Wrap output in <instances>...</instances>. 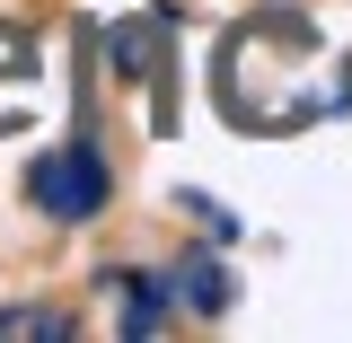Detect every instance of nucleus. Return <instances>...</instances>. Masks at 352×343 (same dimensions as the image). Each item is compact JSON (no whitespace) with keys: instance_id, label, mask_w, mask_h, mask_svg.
I'll use <instances>...</instances> for the list:
<instances>
[{"instance_id":"1","label":"nucleus","mask_w":352,"mask_h":343,"mask_svg":"<svg viewBox=\"0 0 352 343\" xmlns=\"http://www.w3.org/2000/svg\"><path fill=\"white\" fill-rule=\"evenodd\" d=\"M27 194H36L53 220H88L106 203V159H97V150H44L36 168H27Z\"/></svg>"},{"instance_id":"2","label":"nucleus","mask_w":352,"mask_h":343,"mask_svg":"<svg viewBox=\"0 0 352 343\" xmlns=\"http://www.w3.org/2000/svg\"><path fill=\"white\" fill-rule=\"evenodd\" d=\"M176 282H185V300L203 308V317H212V308L229 300V291H220V264H185V273H176Z\"/></svg>"},{"instance_id":"3","label":"nucleus","mask_w":352,"mask_h":343,"mask_svg":"<svg viewBox=\"0 0 352 343\" xmlns=\"http://www.w3.org/2000/svg\"><path fill=\"white\" fill-rule=\"evenodd\" d=\"M0 335H71V317H53V308H9Z\"/></svg>"}]
</instances>
